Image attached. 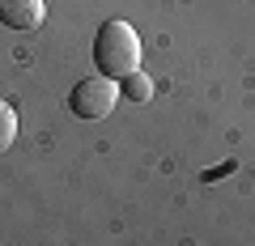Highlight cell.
Masks as SVG:
<instances>
[{"mask_svg":"<svg viewBox=\"0 0 255 246\" xmlns=\"http://www.w3.org/2000/svg\"><path fill=\"white\" fill-rule=\"evenodd\" d=\"M119 98H128V102H149L153 98V77H145L136 68V73H128L124 81H119Z\"/></svg>","mask_w":255,"mask_h":246,"instance_id":"4","label":"cell"},{"mask_svg":"<svg viewBox=\"0 0 255 246\" xmlns=\"http://www.w3.org/2000/svg\"><path fill=\"white\" fill-rule=\"evenodd\" d=\"M47 17L43 0H0V26L9 30H38Z\"/></svg>","mask_w":255,"mask_h":246,"instance_id":"3","label":"cell"},{"mask_svg":"<svg viewBox=\"0 0 255 246\" xmlns=\"http://www.w3.org/2000/svg\"><path fill=\"white\" fill-rule=\"evenodd\" d=\"M119 102V81H111V77H85V81L73 85V93H68V110H73L77 119H85V123H98V119H107L111 110H115Z\"/></svg>","mask_w":255,"mask_h":246,"instance_id":"2","label":"cell"},{"mask_svg":"<svg viewBox=\"0 0 255 246\" xmlns=\"http://www.w3.org/2000/svg\"><path fill=\"white\" fill-rule=\"evenodd\" d=\"M94 64H98V77H111V81H124L128 73L140 68V38L128 21L111 17L98 26L94 34Z\"/></svg>","mask_w":255,"mask_h":246,"instance_id":"1","label":"cell"},{"mask_svg":"<svg viewBox=\"0 0 255 246\" xmlns=\"http://www.w3.org/2000/svg\"><path fill=\"white\" fill-rule=\"evenodd\" d=\"M13 140H17V110L9 102H0V153H9Z\"/></svg>","mask_w":255,"mask_h":246,"instance_id":"5","label":"cell"}]
</instances>
